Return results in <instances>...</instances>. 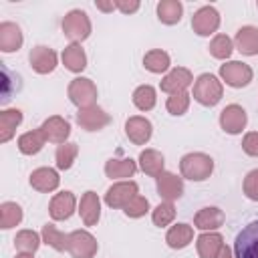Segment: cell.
<instances>
[{"instance_id":"f6af8a7d","label":"cell","mask_w":258,"mask_h":258,"mask_svg":"<svg viewBox=\"0 0 258 258\" xmlns=\"http://www.w3.org/2000/svg\"><path fill=\"white\" fill-rule=\"evenodd\" d=\"M218 258H234L232 256V250H230V246H222V250H220V254H218Z\"/></svg>"},{"instance_id":"836d02e7","label":"cell","mask_w":258,"mask_h":258,"mask_svg":"<svg viewBox=\"0 0 258 258\" xmlns=\"http://www.w3.org/2000/svg\"><path fill=\"white\" fill-rule=\"evenodd\" d=\"M155 89L151 85H141L133 91V105L139 109V111H149L155 107Z\"/></svg>"},{"instance_id":"74e56055","label":"cell","mask_w":258,"mask_h":258,"mask_svg":"<svg viewBox=\"0 0 258 258\" xmlns=\"http://www.w3.org/2000/svg\"><path fill=\"white\" fill-rule=\"evenodd\" d=\"M151 218H153V224L159 226V228L171 224L173 218H175V208H173V204H171V202H163V204H159V206L153 210Z\"/></svg>"},{"instance_id":"8d00e7d4","label":"cell","mask_w":258,"mask_h":258,"mask_svg":"<svg viewBox=\"0 0 258 258\" xmlns=\"http://www.w3.org/2000/svg\"><path fill=\"white\" fill-rule=\"evenodd\" d=\"M232 50H234V44H232L230 36H226V34H216L212 38V42H210V54L214 58L224 60V58H228L232 54Z\"/></svg>"},{"instance_id":"4dcf8cb0","label":"cell","mask_w":258,"mask_h":258,"mask_svg":"<svg viewBox=\"0 0 258 258\" xmlns=\"http://www.w3.org/2000/svg\"><path fill=\"white\" fill-rule=\"evenodd\" d=\"M143 64H145V69H147L149 73H165V71L169 69L171 60H169V54H167L165 50H161V48H153V50L145 52V56H143Z\"/></svg>"},{"instance_id":"f546056e","label":"cell","mask_w":258,"mask_h":258,"mask_svg":"<svg viewBox=\"0 0 258 258\" xmlns=\"http://www.w3.org/2000/svg\"><path fill=\"white\" fill-rule=\"evenodd\" d=\"M183 6L179 0H161L157 4V18L163 24H177L181 20Z\"/></svg>"},{"instance_id":"d4e9b609","label":"cell","mask_w":258,"mask_h":258,"mask_svg":"<svg viewBox=\"0 0 258 258\" xmlns=\"http://www.w3.org/2000/svg\"><path fill=\"white\" fill-rule=\"evenodd\" d=\"M22 123V111L20 109H6L0 113V141L6 143L12 139L16 127Z\"/></svg>"},{"instance_id":"f1b7e54d","label":"cell","mask_w":258,"mask_h":258,"mask_svg":"<svg viewBox=\"0 0 258 258\" xmlns=\"http://www.w3.org/2000/svg\"><path fill=\"white\" fill-rule=\"evenodd\" d=\"M62 64L73 73H81L87 67V54L81 48V44L73 42L62 50Z\"/></svg>"},{"instance_id":"d6986e66","label":"cell","mask_w":258,"mask_h":258,"mask_svg":"<svg viewBox=\"0 0 258 258\" xmlns=\"http://www.w3.org/2000/svg\"><path fill=\"white\" fill-rule=\"evenodd\" d=\"M79 214L85 222V226H95L101 218V202L95 191H85L79 204Z\"/></svg>"},{"instance_id":"f35d334b","label":"cell","mask_w":258,"mask_h":258,"mask_svg":"<svg viewBox=\"0 0 258 258\" xmlns=\"http://www.w3.org/2000/svg\"><path fill=\"white\" fill-rule=\"evenodd\" d=\"M165 107H167V111H169L171 115H183V113L187 111V107H189V95H187L185 91L173 93V95L167 97Z\"/></svg>"},{"instance_id":"1f68e13d","label":"cell","mask_w":258,"mask_h":258,"mask_svg":"<svg viewBox=\"0 0 258 258\" xmlns=\"http://www.w3.org/2000/svg\"><path fill=\"white\" fill-rule=\"evenodd\" d=\"M22 220V208L16 202H4L0 206V228L8 230L18 226Z\"/></svg>"},{"instance_id":"e575fe53","label":"cell","mask_w":258,"mask_h":258,"mask_svg":"<svg viewBox=\"0 0 258 258\" xmlns=\"http://www.w3.org/2000/svg\"><path fill=\"white\" fill-rule=\"evenodd\" d=\"M14 246H16V250H20V252L32 254V252H36L38 246H40V236H38L34 230H20V232L16 234V238H14Z\"/></svg>"},{"instance_id":"b9f144b4","label":"cell","mask_w":258,"mask_h":258,"mask_svg":"<svg viewBox=\"0 0 258 258\" xmlns=\"http://www.w3.org/2000/svg\"><path fill=\"white\" fill-rule=\"evenodd\" d=\"M242 149H244V153H248L252 157H258V131H250V133L244 135Z\"/></svg>"},{"instance_id":"ab89813d","label":"cell","mask_w":258,"mask_h":258,"mask_svg":"<svg viewBox=\"0 0 258 258\" xmlns=\"http://www.w3.org/2000/svg\"><path fill=\"white\" fill-rule=\"evenodd\" d=\"M147 210H149V202H147V198H143L139 194L133 200H129V204L123 208L125 216H129V218H141L147 214Z\"/></svg>"},{"instance_id":"4fadbf2b","label":"cell","mask_w":258,"mask_h":258,"mask_svg":"<svg viewBox=\"0 0 258 258\" xmlns=\"http://www.w3.org/2000/svg\"><path fill=\"white\" fill-rule=\"evenodd\" d=\"M194 83V77L189 73V69H183V67H175L171 69L163 79H161V91L163 93H181L185 91L189 85Z\"/></svg>"},{"instance_id":"52a82bcc","label":"cell","mask_w":258,"mask_h":258,"mask_svg":"<svg viewBox=\"0 0 258 258\" xmlns=\"http://www.w3.org/2000/svg\"><path fill=\"white\" fill-rule=\"evenodd\" d=\"M97 240L87 230H75L69 234V252L73 258H93L97 254Z\"/></svg>"},{"instance_id":"7c38bea8","label":"cell","mask_w":258,"mask_h":258,"mask_svg":"<svg viewBox=\"0 0 258 258\" xmlns=\"http://www.w3.org/2000/svg\"><path fill=\"white\" fill-rule=\"evenodd\" d=\"M246 121H248L246 111H244L240 105H236V103L228 105V107L220 113V125H222V129H224L226 133H230V135L242 133V129L246 127Z\"/></svg>"},{"instance_id":"277c9868","label":"cell","mask_w":258,"mask_h":258,"mask_svg":"<svg viewBox=\"0 0 258 258\" xmlns=\"http://www.w3.org/2000/svg\"><path fill=\"white\" fill-rule=\"evenodd\" d=\"M236 258H258V220L244 226L234 242Z\"/></svg>"},{"instance_id":"7dc6e473","label":"cell","mask_w":258,"mask_h":258,"mask_svg":"<svg viewBox=\"0 0 258 258\" xmlns=\"http://www.w3.org/2000/svg\"><path fill=\"white\" fill-rule=\"evenodd\" d=\"M256 6H258V2H256Z\"/></svg>"},{"instance_id":"ac0fdd59","label":"cell","mask_w":258,"mask_h":258,"mask_svg":"<svg viewBox=\"0 0 258 258\" xmlns=\"http://www.w3.org/2000/svg\"><path fill=\"white\" fill-rule=\"evenodd\" d=\"M58 183H60V177H58L56 169H52V167H38L30 173V185L42 194L56 189Z\"/></svg>"},{"instance_id":"5b68a950","label":"cell","mask_w":258,"mask_h":258,"mask_svg":"<svg viewBox=\"0 0 258 258\" xmlns=\"http://www.w3.org/2000/svg\"><path fill=\"white\" fill-rule=\"evenodd\" d=\"M69 99L79 109L95 105V101H97V87H95V83L91 79H85V77L73 79L71 85H69Z\"/></svg>"},{"instance_id":"5bb4252c","label":"cell","mask_w":258,"mask_h":258,"mask_svg":"<svg viewBox=\"0 0 258 258\" xmlns=\"http://www.w3.org/2000/svg\"><path fill=\"white\" fill-rule=\"evenodd\" d=\"M28 60L32 71H36L38 75H48L56 69V52L48 46H34L28 54Z\"/></svg>"},{"instance_id":"484cf974","label":"cell","mask_w":258,"mask_h":258,"mask_svg":"<svg viewBox=\"0 0 258 258\" xmlns=\"http://www.w3.org/2000/svg\"><path fill=\"white\" fill-rule=\"evenodd\" d=\"M46 143V137L42 133V129H32V131H26L18 137V149L24 153V155H34L38 153Z\"/></svg>"},{"instance_id":"30bf717a","label":"cell","mask_w":258,"mask_h":258,"mask_svg":"<svg viewBox=\"0 0 258 258\" xmlns=\"http://www.w3.org/2000/svg\"><path fill=\"white\" fill-rule=\"evenodd\" d=\"M125 133L129 137L131 143L135 145H145L149 139H151V133H153V125L149 119L141 117V115H133L125 121Z\"/></svg>"},{"instance_id":"83f0119b","label":"cell","mask_w":258,"mask_h":258,"mask_svg":"<svg viewBox=\"0 0 258 258\" xmlns=\"http://www.w3.org/2000/svg\"><path fill=\"white\" fill-rule=\"evenodd\" d=\"M137 171V163L131 157L125 159H109L105 163V173L111 179H121V177H131Z\"/></svg>"},{"instance_id":"9a60e30c","label":"cell","mask_w":258,"mask_h":258,"mask_svg":"<svg viewBox=\"0 0 258 258\" xmlns=\"http://www.w3.org/2000/svg\"><path fill=\"white\" fill-rule=\"evenodd\" d=\"M46 141H52V143H67V137L71 135V125L67 119H62L60 115H52L48 117L42 125H40Z\"/></svg>"},{"instance_id":"7bdbcfd3","label":"cell","mask_w":258,"mask_h":258,"mask_svg":"<svg viewBox=\"0 0 258 258\" xmlns=\"http://www.w3.org/2000/svg\"><path fill=\"white\" fill-rule=\"evenodd\" d=\"M115 6L123 12V14H131V12H137L139 10V2L137 0H131V2H125V0H117Z\"/></svg>"},{"instance_id":"8fae6325","label":"cell","mask_w":258,"mask_h":258,"mask_svg":"<svg viewBox=\"0 0 258 258\" xmlns=\"http://www.w3.org/2000/svg\"><path fill=\"white\" fill-rule=\"evenodd\" d=\"M109 121H111L109 113H105V111H103L101 107H97V105L79 109V113H77V123H79L85 131H99V129H103L105 125H109Z\"/></svg>"},{"instance_id":"cb8c5ba5","label":"cell","mask_w":258,"mask_h":258,"mask_svg":"<svg viewBox=\"0 0 258 258\" xmlns=\"http://www.w3.org/2000/svg\"><path fill=\"white\" fill-rule=\"evenodd\" d=\"M163 163H165V159L157 149H143L139 153V167L147 175H153V177L161 175L163 173Z\"/></svg>"},{"instance_id":"d6a6232c","label":"cell","mask_w":258,"mask_h":258,"mask_svg":"<svg viewBox=\"0 0 258 258\" xmlns=\"http://www.w3.org/2000/svg\"><path fill=\"white\" fill-rule=\"evenodd\" d=\"M42 242L48 244L50 248L58 250V252L69 250V234H62L52 224H44L42 226Z\"/></svg>"},{"instance_id":"2e32d148","label":"cell","mask_w":258,"mask_h":258,"mask_svg":"<svg viewBox=\"0 0 258 258\" xmlns=\"http://www.w3.org/2000/svg\"><path fill=\"white\" fill-rule=\"evenodd\" d=\"M157 191L165 202L179 200L183 196V181L175 173L163 171L161 175H157Z\"/></svg>"},{"instance_id":"ee69618b","label":"cell","mask_w":258,"mask_h":258,"mask_svg":"<svg viewBox=\"0 0 258 258\" xmlns=\"http://www.w3.org/2000/svg\"><path fill=\"white\" fill-rule=\"evenodd\" d=\"M95 6H97L99 10H103V12H111V10L117 8L115 2H95Z\"/></svg>"},{"instance_id":"d590c367","label":"cell","mask_w":258,"mask_h":258,"mask_svg":"<svg viewBox=\"0 0 258 258\" xmlns=\"http://www.w3.org/2000/svg\"><path fill=\"white\" fill-rule=\"evenodd\" d=\"M77 153H79L77 143H60V145L56 147V153H54V157H56V167H58V169H69V167H73V163H75V159H77Z\"/></svg>"},{"instance_id":"3957f363","label":"cell","mask_w":258,"mask_h":258,"mask_svg":"<svg viewBox=\"0 0 258 258\" xmlns=\"http://www.w3.org/2000/svg\"><path fill=\"white\" fill-rule=\"evenodd\" d=\"M62 32H64V36H69L77 44L81 40L89 38V34H91V20H89L87 12H83V10H71L62 18Z\"/></svg>"},{"instance_id":"60d3db41","label":"cell","mask_w":258,"mask_h":258,"mask_svg":"<svg viewBox=\"0 0 258 258\" xmlns=\"http://www.w3.org/2000/svg\"><path fill=\"white\" fill-rule=\"evenodd\" d=\"M244 194H246L250 200L258 202V169H252V171L244 177Z\"/></svg>"},{"instance_id":"44dd1931","label":"cell","mask_w":258,"mask_h":258,"mask_svg":"<svg viewBox=\"0 0 258 258\" xmlns=\"http://www.w3.org/2000/svg\"><path fill=\"white\" fill-rule=\"evenodd\" d=\"M196 246H198L200 258H218V254L224 246V238L218 232H204L198 236Z\"/></svg>"},{"instance_id":"8992f818","label":"cell","mask_w":258,"mask_h":258,"mask_svg":"<svg viewBox=\"0 0 258 258\" xmlns=\"http://www.w3.org/2000/svg\"><path fill=\"white\" fill-rule=\"evenodd\" d=\"M220 77L226 81V85L234 87V89H240V87H246L254 73L250 69V64L246 62H240V60H230V62H224L220 67Z\"/></svg>"},{"instance_id":"4316f807","label":"cell","mask_w":258,"mask_h":258,"mask_svg":"<svg viewBox=\"0 0 258 258\" xmlns=\"http://www.w3.org/2000/svg\"><path fill=\"white\" fill-rule=\"evenodd\" d=\"M191 238H194V228L187 226V224H175V226H171V228L167 230V234H165L167 246H169V248H175V250L185 248V246L191 242Z\"/></svg>"},{"instance_id":"e0dca14e","label":"cell","mask_w":258,"mask_h":258,"mask_svg":"<svg viewBox=\"0 0 258 258\" xmlns=\"http://www.w3.org/2000/svg\"><path fill=\"white\" fill-rule=\"evenodd\" d=\"M77 200L73 196V191H60L56 196H52L50 204H48V212L52 220H69L75 212Z\"/></svg>"},{"instance_id":"ba28073f","label":"cell","mask_w":258,"mask_h":258,"mask_svg":"<svg viewBox=\"0 0 258 258\" xmlns=\"http://www.w3.org/2000/svg\"><path fill=\"white\" fill-rule=\"evenodd\" d=\"M220 26V14L214 6H202L194 16H191V28L200 36H210L218 30Z\"/></svg>"},{"instance_id":"bcb514c9","label":"cell","mask_w":258,"mask_h":258,"mask_svg":"<svg viewBox=\"0 0 258 258\" xmlns=\"http://www.w3.org/2000/svg\"><path fill=\"white\" fill-rule=\"evenodd\" d=\"M16 258H34V256H32V254H28V252H22V254H18Z\"/></svg>"},{"instance_id":"ffe728a7","label":"cell","mask_w":258,"mask_h":258,"mask_svg":"<svg viewBox=\"0 0 258 258\" xmlns=\"http://www.w3.org/2000/svg\"><path fill=\"white\" fill-rule=\"evenodd\" d=\"M226 216L220 208H202L196 218H194V226L198 230H204V232H212V230H218L222 224H224Z\"/></svg>"},{"instance_id":"7402d4cb","label":"cell","mask_w":258,"mask_h":258,"mask_svg":"<svg viewBox=\"0 0 258 258\" xmlns=\"http://www.w3.org/2000/svg\"><path fill=\"white\" fill-rule=\"evenodd\" d=\"M20 46H22L20 26L14 22H2L0 24V50L2 52H14Z\"/></svg>"},{"instance_id":"603a6c76","label":"cell","mask_w":258,"mask_h":258,"mask_svg":"<svg viewBox=\"0 0 258 258\" xmlns=\"http://www.w3.org/2000/svg\"><path fill=\"white\" fill-rule=\"evenodd\" d=\"M236 48L242 54H258V28L256 26H242L236 32Z\"/></svg>"},{"instance_id":"6da1fadb","label":"cell","mask_w":258,"mask_h":258,"mask_svg":"<svg viewBox=\"0 0 258 258\" xmlns=\"http://www.w3.org/2000/svg\"><path fill=\"white\" fill-rule=\"evenodd\" d=\"M179 171L191 181H204L214 171V159L206 153H187L179 161Z\"/></svg>"},{"instance_id":"7a4b0ae2","label":"cell","mask_w":258,"mask_h":258,"mask_svg":"<svg viewBox=\"0 0 258 258\" xmlns=\"http://www.w3.org/2000/svg\"><path fill=\"white\" fill-rule=\"evenodd\" d=\"M224 95V87L222 83L212 75V73H204L196 79L194 83V99L204 105V107H214L220 103Z\"/></svg>"},{"instance_id":"9c48e42d","label":"cell","mask_w":258,"mask_h":258,"mask_svg":"<svg viewBox=\"0 0 258 258\" xmlns=\"http://www.w3.org/2000/svg\"><path fill=\"white\" fill-rule=\"evenodd\" d=\"M137 183L135 181H119L113 183L107 194H105V204L109 208H125L129 204V200H133L137 196Z\"/></svg>"}]
</instances>
